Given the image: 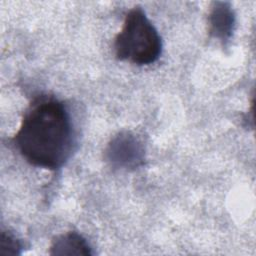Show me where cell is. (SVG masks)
I'll use <instances>...</instances> for the list:
<instances>
[{"mask_svg":"<svg viewBox=\"0 0 256 256\" xmlns=\"http://www.w3.org/2000/svg\"><path fill=\"white\" fill-rule=\"evenodd\" d=\"M13 141L30 164L51 170L62 167L73 145L72 124L64 104L48 96L35 99L24 113Z\"/></svg>","mask_w":256,"mask_h":256,"instance_id":"cell-1","label":"cell"},{"mask_svg":"<svg viewBox=\"0 0 256 256\" xmlns=\"http://www.w3.org/2000/svg\"><path fill=\"white\" fill-rule=\"evenodd\" d=\"M115 55L137 65H148L158 60L162 41L158 31L140 7L132 8L114 41Z\"/></svg>","mask_w":256,"mask_h":256,"instance_id":"cell-2","label":"cell"},{"mask_svg":"<svg viewBox=\"0 0 256 256\" xmlns=\"http://www.w3.org/2000/svg\"><path fill=\"white\" fill-rule=\"evenodd\" d=\"M106 157L116 168L135 169L143 164L145 152L138 137L131 132H120L109 142Z\"/></svg>","mask_w":256,"mask_h":256,"instance_id":"cell-3","label":"cell"},{"mask_svg":"<svg viewBox=\"0 0 256 256\" xmlns=\"http://www.w3.org/2000/svg\"><path fill=\"white\" fill-rule=\"evenodd\" d=\"M234 23L235 16L229 3L215 2L209 14L211 35L221 40H227L232 34Z\"/></svg>","mask_w":256,"mask_h":256,"instance_id":"cell-4","label":"cell"},{"mask_svg":"<svg viewBox=\"0 0 256 256\" xmlns=\"http://www.w3.org/2000/svg\"><path fill=\"white\" fill-rule=\"evenodd\" d=\"M50 255H92L87 241L76 232H67L55 237L50 246Z\"/></svg>","mask_w":256,"mask_h":256,"instance_id":"cell-5","label":"cell"},{"mask_svg":"<svg viewBox=\"0 0 256 256\" xmlns=\"http://www.w3.org/2000/svg\"><path fill=\"white\" fill-rule=\"evenodd\" d=\"M21 253V244L8 231H2L0 236V256H15Z\"/></svg>","mask_w":256,"mask_h":256,"instance_id":"cell-6","label":"cell"}]
</instances>
